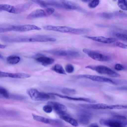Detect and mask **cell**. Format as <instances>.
Segmentation results:
<instances>
[{"instance_id": "obj_1", "label": "cell", "mask_w": 127, "mask_h": 127, "mask_svg": "<svg viewBox=\"0 0 127 127\" xmlns=\"http://www.w3.org/2000/svg\"><path fill=\"white\" fill-rule=\"evenodd\" d=\"M39 5L43 8H48L49 6L66 10H80V8L75 3L66 0H41Z\"/></svg>"}, {"instance_id": "obj_2", "label": "cell", "mask_w": 127, "mask_h": 127, "mask_svg": "<svg viewBox=\"0 0 127 127\" xmlns=\"http://www.w3.org/2000/svg\"><path fill=\"white\" fill-rule=\"evenodd\" d=\"M43 28L48 31L76 34H83L88 32V30L85 28H75L66 26L48 25L43 27Z\"/></svg>"}, {"instance_id": "obj_3", "label": "cell", "mask_w": 127, "mask_h": 127, "mask_svg": "<svg viewBox=\"0 0 127 127\" xmlns=\"http://www.w3.org/2000/svg\"><path fill=\"white\" fill-rule=\"evenodd\" d=\"M100 124L108 127H127L126 118L121 115H116L112 118L102 119L99 120Z\"/></svg>"}, {"instance_id": "obj_4", "label": "cell", "mask_w": 127, "mask_h": 127, "mask_svg": "<svg viewBox=\"0 0 127 127\" xmlns=\"http://www.w3.org/2000/svg\"><path fill=\"white\" fill-rule=\"evenodd\" d=\"M79 105L81 107L87 109H127L126 105H108L104 103H80Z\"/></svg>"}, {"instance_id": "obj_5", "label": "cell", "mask_w": 127, "mask_h": 127, "mask_svg": "<svg viewBox=\"0 0 127 127\" xmlns=\"http://www.w3.org/2000/svg\"><path fill=\"white\" fill-rule=\"evenodd\" d=\"M77 77L86 78L93 81L107 83L115 85L127 83V82L125 80L113 79L97 75L85 74L78 75Z\"/></svg>"}, {"instance_id": "obj_6", "label": "cell", "mask_w": 127, "mask_h": 127, "mask_svg": "<svg viewBox=\"0 0 127 127\" xmlns=\"http://www.w3.org/2000/svg\"><path fill=\"white\" fill-rule=\"evenodd\" d=\"M85 68L95 71L99 74L112 77H117L120 76V74L112 69L104 65H90L86 66Z\"/></svg>"}, {"instance_id": "obj_7", "label": "cell", "mask_w": 127, "mask_h": 127, "mask_svg": "<svg viewBox=\"0 0 127 127\" xmlns=\"http://www.w3.org/2000/svg\"><path fill=\"white\" fill-rule=\"evenodd\" d=\"M83 51L91 58L98 61L107 62L111 59L109 55L99 51L86 48L83 49Z\"/></svg>"}, {"instance_id": "obj_8", "label": "cell", "mask_w": 127, "mask_h": 127, "mask_svg": "<svg viewBox=\"0 0 127 127\" xmlns=\"http://www.w3.org/2000/svg\"><path fill=\"white\" fill-rule=\"evenodd\" d=\"M54 11V9L52 7H48L44 9H37L33 11L28 14L27 18L28 19L30 20L48 17L53 14Z\"/></svg>"}, {"instance_id": "obj_9", "label": "cell", "mask_w": 127, "mask_h": 127, "mask_svg": "<svg viewBox=\"0 0 127 127\" xmlns=\"http://www.w3.org/2000/svg\"><path fill=\"white\" fill-rule=\"evenodd\" d=\"M27 93L31 98L35 101H45L51 98L49 94L40 92L34 89L29 90Z\"/></svg>"}, {"instance_id": "obj_10", "label": "cell", "mask_w": 127, "mask_h": 127, "mask_svg": "<svg viewBox=\"0 0 127 127\" xmlns=\"http://www.w3.org/2000/svg\"><path fill=\"white\" fill-rule=\"evenodd\" d=\"M47 104L50 105L60 117L68 116L66 113L67 108L64 105L57 102L52 101H48Z\"/></svg>"}, {"instance_id": "obj_11", "label": "cell", "mask_w": 127, "mask_h": 127, "mask_svg": "<svg viewBox=\"0 0 127 127\" xmlns=\"http://www.w3.org/2000/svg\"><path fill=\"white\" fill-rule=\"evenodd\" d=\"M11 31L19 32H24L32 30H40L41 29L34 25L27 24L11 27Z\"/></svg>"}, {"instance_id": "obj_12", "label": "cell", "mask_w": 127, "mask_h": 127, "mask_svg": "<svg viewBox=\"0 0 127 127\" xmlns=\"http://www.w3.org/2000/svg\"><path fill=\"white\" fill-rule=\"evenodd\" d=\"M33 3L31 1L13 6L12 13L18 14L24 12L29 8Z\"/></svg>"}, {"instance_id": "obj_13", "label": "cell", "mask_w": 127, "mask_h": 127, "mask_svg": "<svg viewBox=\"0 0 127 127\" xmlns=\"http://www.w3.org/2000/svg\"><path fill=\"white\" fill-rule=\"evenodd\" d=\"M84 37L94 41L104 43H112L117 40L116 38L112 37H107L103 36H85Z\"/></svg>"}, {"instance_id": "obj_14", "label": "cell", "mask_w": 127, "mask_h": 127, "mask_svg": "<svg viewBox=\"0 0 127 127\" xmlns=\"http://www.w3.org/2000/svg\"><path fill=\"white\" fill-rule=\"evenodd\" d=\"M49 94L52 95H56L61 98H65L70 100L84 101L91 103H95L96 102L95 100L86 97H72L55 93H49Z\"/></svg>"}, {"instance_id": "obj_15", "label": "cell", "mask_w": 127, "mask_h": 127, "mask_svg": "<svg viewBox=\"0 0 127 127\" xmlns=\"http://www.w3.org/2000/svg\"><path fill=\"white\" fill-rule=\"evenodd\" d=\"M92 117L91 114L87 112H82L78 115V119L80 123L84 125H86L89 122Z\"/></svg>"}, {"instance_id": "obj_16", "label": "cell", "mask_w": 127, "mask_h": 127, "mask_svg": "<svg viewBox=\"0 0 127 127\" xmlns=\"http://www.w3.org/2000/svg\"><path fill=\"white\" fill-rule=\"evenodd\" d=\"M35 59L37 62L44 66L52 64L54 62L53 58L44 56H39L36 58Z\"/></svg>"}, {"instance_id": "obj_17", "label": "cell", "mask_w": 127, "mask_h": 127, "mask_svg": "<svg viewBox=\"0 0 127 127\" xmlns=\"http://www.w3.org/2000/svg\"><path fill=\"white\" fill-rule=\"evenodd\" d=\"M46 52L50 54L58 56L68 57V50L56 49L48 50Z\"/></svg>"}, {"instance_id": "obj_18", "label": "cell", "mask_w": 127, "mask_h": 127, "mask_svg": "<svg viewBox=\"0 0 127 127\" xmlns=\"http://www.w3.org/2000/svg\"><path fill=\"white\" fill-rule=\"evenodd\" d=\"M30 75L21 73H8V77L18 79H25L30 77Z\"/></svg>"}, {"instance_id": "obj_19", "label": "cell", "mask_w": 127, "mask_h": 127, "mask_svg": "<svg viewBox=\"0 0 127 127\" xmlns=\"http://www.w3.org/2000/svg\"><path fill=\"white\" fill-rule=\"evenodd\" d=\"M65 122L69 123L72 126L77 127L78 126L77 121L74 119L68 116H64L60 117Z\"/></svg>"}, {"instance_id": "obj_20", "label": "cell", "mask_w": 127, "mask_h": 127, "mask_svg": "<svg viewBox=\"0 0 127 127\" xmlns=\"http://www.w3.org/2000/svg\"><path fill=\"white\" fill-rule=\"evenodd\" d=\"M49 124L57 127H64V122L59 119H49Z\"/></svg>"}, {"instance_id": "obj_21", "label": "cell", "mask_w": 127, "mask_h": 127, "mask_svg": "<svg viewBox=\"0 0 127 127\" xmlns=\"http://www.w3.org/2000/svg\"><path fill=\"white\" fill-rule=\"evenodd\" d=\"M20 57L17 56L11 55L8 56L7 58V62L11 64H17L20 61Z\"/></svg>"}, {"instance_id": "obj_22", "label": "cell", "mask_w": 127, "mask_h": 127, "mask_svg": "<svg viewBox=\"0 0 127 127\" xmlns=\"http://www.w3.org/2000/svg\"><path fill=\"white\" fill-rule=\"evenodd\" d=\"M52 69L56 72L60 74H66L65 71L62 66L59 64H55L52 68Z\"/></svg>"}, {"instance_id": "obj_23", "label": "cell", "mask_w": 127, "mask_h": 127, "mask_svg": "<svg viewBox=\"0 0 127 127\" xmlns=\"http://www.w3.org/2000/svg\"><path fill=\"white\" fill-rule=\"evenodd\" d=\"M32 115L33 118L36 121L46 124H49V119L33 114H32Z\"/></svg>"}, {"instance_id": "obj_24", "label": "cell", "mask_w": 127, "mask_h": 127, "mask_svg": "<svg viewBox=\"0 0 127 127\" xmlns=\"http://www.w3.org/2000/svg\"><path fill=\"white\" fill-rule=\"evenodd\" d=\"M13 6L7 4H0V10H4L12 13Z\"/></svg>"}, {"instance_id": "obj_25", "label": "cell", "mask_w": 127, "mask_h": 127, "mask_svg": "<svg viewBox=\"0 0 127 127\" xmlns=\"http://www.w3.org/2000/svg\"><path fill=\"white\" fill-rule=\"evenodd\" d=\"M117 4L119 7L121 9L125 11H127V1L125 0H118Z\"/></svg>"}, {"instance_id": "obj_26", "label": "cell", "mask_w": 127, "mask_h": 127, "mask_svg": "<svg viewBox=\"0 0 127 127\" xmlns=\"http://www.w3.org/2000/svg\"><path fill=\"white\" fill-rule=\"evenodd\" d=\"M99 17L106 19H110L113 16V14L110 13L103 12L99 13L97 14Z\"/></svg>"}, {"instance_id": "obj_27", "label": "cell", "mask_w": 127, "mask_h": 127, "mask_svg": "<svg viewBox=\"0 0 127 127\" xmlns=\"http://www.w3.org/2000/svg\"><path fill=\"white\" fill-rule=\"evenodd\" d=\"M105 90L110 91H127V86H122L119 87H106Z\"/></svg>"}, {"instance_id": "obj_28", "label": "cell", "mask_w": 127, "mask_h": 127, "mask_svg": "<svg viewBox=\"0 0 127 127\" xmlns=\"http://www.w3.org/2000/svg\"><path fill=\"white\" fill-rule=\"evenodd\" d=\"M63 94L67 95H72L75 94L76 91L73 89L67 88H64L61 90Z\"/></svg>"}, {"instance_id": "obj_29", "label": "cell", "mask_w": 127, "mask_h": 127, "mask_svg": "<svg viewBox=\"0 0 127 127\" xmlns=\"http://www.w3.org/2000/svg\"><path fill=\"white\" fill-rule=\"evenodd\" d=\"M0 94L6 98H9L10 95L7 91L5 88L1 86H0Z\"/></svg>"}, {"instance_id": "obj_30", "label": "cell", "mask_w": 127, "mask_h": 127, "mask_svg": "<svg viewBox=\"0 0 127 127\" xmlns=\"http://www.w3.org/2000/svg\"><path fill=\"white\" fill-rule=\"evenodd\" d=\"M100 1L98 0H90L88 4V6L91 8L96 7L99 4Z\"/></svg>"}, {"instance_id": "obj_31", "label": "cell", "mask_w": 127, "mask_h": 127, "mask_svg": "<svg viewBox=\"0 0 127 127\" xmlns=\"http://www.w3.org/2000/svg\"><path fill=\"white\" fill-rule=\"evenodd\" d=\"M116 36L120 39L126 42L127 41V35L126 34L121 33H117L115 34Z\"/></svg>"}, {"instance_id": "obj_32", "label": "cell", "mask_w": 127, "mask_h": 127, "mask_svg": "<svg viewBox=\"0 0 127 127\" xmlns=\"http://www.w3.org/2000/svg\"><path fill=\"white\" fill-rule=\"evenodd\" d=\"M65 69L67 72L71 73L74 71V66L71 64H68L66 66Z\"/></svg>"}, {"instance_id": "obj_33", "label": "cell", "mask_w": 127, "mask_h": 127, "mask_svg": "<svg viewBox=\"0 0 127 127\" xmlns=\"http://www.w3.org/2000/svg\"><path fill=\"white\" fill-rule=\"evenodd\" d=\"M43 109L45 112L47 113H51L53 110L52 107L48 104L44 106Z\"/></svg>"}, {"instance_id": "obj_34", "label": "cell", "mask_w": 127, "mask_h": 127, "mask_svg": "<svg viewBox=\"0 0 127 127\" xmlns=\"http://www.w3.org/2000/svg\"><path fill=\"white\" fill-rule=\"evenodd\" d=\"M115 69L117 71H122L125 69V66L122 64H116L114 66Z\"/></svg>"}, {"instance_id": "obj_35", "label": "cell", "mask_w": 127, "mask_h": 127, "mask_svg": "<svg viewBox=\"0 0 127 127\" xmlns=\"http://www.w3.org/2000/svg\"><path fill=\"white\" fill-rule=\"evenodd\" d=\"M115 45L117 47L123 49H126L127 45L124 43L120 42H117L115 43Z\"/></svg>"}, {"instance_id": "obj_36", "label": "cell", "mask_w": 127, "mask_h": 127, "mask_svg": "<svg viewBox=\"0 0 127 127\" xmlns=\"http://www.w3.org/2000/svg\"><path fill=\"white\" fill-rule=\"evenodd\" d=\"M11 31V27L7 28H0V33Z\"/></svg>"}, {"instance_id": "obj_37", "label": "cell", "mask_w": 127, "mask_h": 127, "mask_svg": "<svg viewBox=\"0 0 127 127\" xmlns=\"http://www.w3.org/2000/svg\"><path fill=\"white\" fill-rule=\"evenodd\" d=\"M88 127H99V126L97 123H93L90 124Z\"/></svg>"}, {"instance_id": "obj_38", "label": "cell", "mask_w": 127, "mask_h": 127, "mask_svg": "<svg viewBox=\"0 0 127 127\" xmlns=\"http://www.w3.org/2000/svg\"><path fill=\"white\" fill-rule=\"evenodd\" d=\"M6 46L5 45L0 44V49H4L5 48Z\"/></svg>"}, {"instance_id": "obj_39", "label": "cell", "mask_w": 127, "mask_h": 127, "mask_svg": "<svg viewBox=\"0 0 127 127\" xmlns=\"http://www.w3.org/2000/svg\"><path fill=\"white\" fill-rule=\"evenodd\" d=\"M90 0H82V1L83 2H89V1H90Z\"/></svg>"}, {"instance_id": "obj_40", "label": "cell", "mask_w": 127, "mask_h": 127, "mask_svg": "<svg viewBox=\"0 0 127 127\" xmlns=\"http://www.w3.org/2000/svg\"><path fill=\"white\" fill-rule=\"evenodd\" d=\"M0 58L1 59H3L4 57L0 53Z\"/></svg>"}, {"instance_id": "obj_41", "label": "cell", "mask_w": 127, "mask_h": 127, "mask_svg": "<svg viewBox=\"0 0 127 127\" xmlns=\"http://www.w3.org/2000/svg\"><path fill=\"white\" fill-rule=\"evenodd\" d=\"M20 42H21V37H20Z\"/></svg>"}]
</instances>
